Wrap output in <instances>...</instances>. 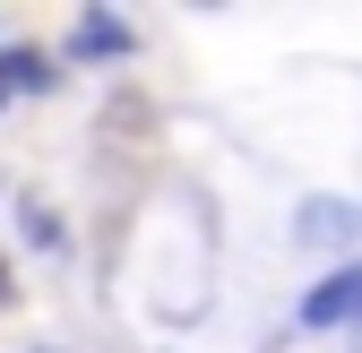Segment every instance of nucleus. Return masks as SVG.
<instances>
[{
    "mask_svg": "<svg viewBox=\"0 0 362 353\" xmlns=\"http://www.w3.org/2000/svg\"><path fill=\"white\" fill-rule=\"evenodd\" d=\"M0 86H18V95H43V86H52V61H43V52H0Z\"/></svg>",
    "mask_w": 362,
    "mask_h": 353,
    "instance_id": "nucleus-4",
    "label": "nucleus"
},
{
    "mask_svg": "<svg viewBox=\"0 0 362 353\" xmlns=\"http://www.w3.org/2000/svg\"><path fill=\"white\" fill-rule=\"evenodd\" d=\"M0 301H9V276H0Z\"/></svg>",
    "mask_w": 362,
    "mask_h": 353,
    "instance_id": "nucleus-5",
    "label": "nucleus"
},
{
    "mask_svg": "<svg viewBox=\"0 0 362 353\" xmlns=\"http://www.w3.org/2000/svg\"><path fill=\"white\" fill-rule=\"evenodd\" d=\"M345 319H362V258L302 293V328H345Z\"/></svg>",
    "mask_w": 362,
    "mask_h": 353,
    "instance_id": "nucleus-2",
    "label": "nucleus"
},
{
    "mask_svg": "<svg viewBox=\"0 0 362 353\" xmlns=\"http://www.w3.org/2000/svg\"><path fill=\"white\" fill-rule=\"evenodd\" d=\"M293 241L302 250H345V241H362V207L354 198H310L293 215Z\"/></svg>",
    "mask_w": 362,
    "mask_h": 353,
    "instance_id": "nucleus-1",
    "label": "nucleus"
},
{
    "mask_svg": "<svg viewBox=\"0 0 362 353\" xmlns=\"http://www.w3.org/2000/svg\"><path fill=\"white\" fill-rule=\"evenodd\" d=\"M69 52H78V61L129 52V26H121V18H104V9H86V18H78V35H69Z\"/></svg>",
    "mask_w": 362,
    "mask_h": 353,
    "instance_id": "nucleus-3",
    "label": "nucleus"
}]
</instances>
